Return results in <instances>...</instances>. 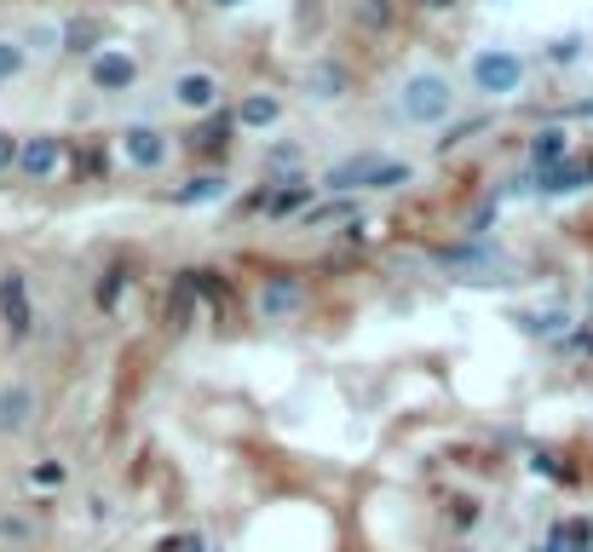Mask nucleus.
Returning a JSON list of instances; mask_svg holds the SVG:
<instances>
[{"mask_svg": "<svg viewBox=\"0 0 593 552\" xmlns=\"http://www.w3.org/2000/svg\"><path fill=\"white\" fill-rule=\"evenodd\" d=\"M190 283H185V276H179V288H174V299H168V328H185L190 323Z\"/></svg>", "mask_w": 593, "mask_h": 552, "instance_id": "aec40b11", "label": "nucleus"}, {"mask_svg": "<svg viewBox=\"0 0 593 552\" xmlns=\"http://www.w3.org/2000/svg\"><path fill=\"white\" fill-rule=\"evenodd\" d=\"M277 116H283V103H277V98H243L237 127H271Z\"/></svg>", "mask_w": 593, "mask_h": 552, "instance_id": "dca6fc26", "label": "nucleus"}, {"mask_svg": "<svg viewBox=\"0 0 593 552\" xmlns=\"http://www.w3.org/2000/svg\"><path fill=\"white\" fill-rule=\"evenodd\" d=\"M438 259H444V265H461V270H496V265H502V254L490 248V241H461V248H444Z\"/></svg>", "mask_w": 593, "mask_h": 552, "instance_id": "ddd939ff", "label": "nucleus"}, {"mask_svg": "<svg viewBox=\"0 0 593 552\" xmlns=\"http://www.w3.org/2000/svg\"><path fill=\"white\" fill-rule=\"evenodd\" d=\"M23 69V47L18 41H7V34H0V81H12Z\"/></svg>", "mask_w": 593, "mask_h": 552, "instance_id": "5701e85b", "label": "nucleus"}, {"mask_svg": "<svg viewBox=\"0 0 593 552\" xmlns=\"http://www.w3.org/2000/svg\"><path fill=\"white\" fill-rule=\"evenodd\" d=\"M576 116H587V121H593V103H576Z\"/></svg>", "mask_w": 593, "mask_h": 552, "instance_id": "7c9ffc66", "label": "nucleus"}, {"mask_svg": "<svg viewBox=\"0 0 593 552\" xmlns=\"http://www.w3.org/2000/svg\"><path fill=\"white\" fill-rule=\"evenodd\" d=\"M421 7H426V12H449V7H455V0H421Z\"/></svg>", "mask_w": 593, "mask_h": 552, "instance_id": "c756f323", "label": "nucleus"}, {"mask_svg": "<svg viewBox=\"0 0 593 552\" xmlns=\"http://www.w3.org/2000/svg\"><path fill=\"white\" fill-rule=\"evenodd\" d=\"M576 52H582V41H576V34H565V41H553V47H547V58H553V63H571Z\"/></svg>", "mask_w": 593, "mask_h": 552, "instance_id": "a878e982", "label": "nucleus"}, {"mask_svg": "<svg viewBox=\"0 0 593 552\" xmlns=\"http://www.w3.org/2000/svg\"><path fill=\"white\" fill-rule=\"evenodd\" d=\"M134 76H139V63L127 58V52H98L92 58V87H105V92L134 87Z\"/></svg>", "mask_w": 593, "mask_h": 552, "instance_id": "423d86ee", "label": "nucleus"}, {"mask_svg": "<svg viewBox=\"0 0 593 552\" xmlns=\"http://www.w3.org/2000/svg\"><path fill=\"white\" fill-rule=\"evenodd\" d=\"M300 283H288V276H271L266 283V294H259V310H266V317L277 323V317H288V310H300Z\"/></svg>", "mask_w": 593, "mask_h": 552, "instance_id": "f8f14e48", "label": "nucleus"}, {"mask_svg": "<svg viewBox=\"0 0 593 552\" xmlns=\"http://www.w3.org/2000/svg\"><path fill=\"white\" fill-rule=\"evenodd\" d=\"M29 414H36V392H29V386H7V392H0V432H23Z\"/></svg>", "mask_w": 593, "mask_h": 552, "instance_id": "9b49d317", "label": "nucleus"}, {"mask_svg": "<svg viewBox=\"0 0 593 552\" xmlns=\"http://www.w3.org/2000/svg\"><path fill=\"white\" fill-rule=\"evenodd\" d=\"M587 172H593V161H587Z\"/></svg>", "mask_w": 593, "mask_h": 552, "instance_id": "473e14b6", "label": "nucleus"}, {"mask_svg": "<svg viewBox=\"0 0 593 552\" xmlns=\"http://www.w3.org/2000/svg\"><path fill=\"white\" fill-rule=\"evenodd\" d=\"M398 110L415 127H438L455 110V92H449V81L438 76V69H415V76L404 81V92H398Z\"/></svg>", "mask_w": 593, "mask_h": 552, "instance_id": "f257e3e1", "label": "nucleus"}, {"mask_svg": "<svg viewBox=\"0 0 593 552\" xmlns=\"http://www.w3.org/2000/svg\"><path fill=\"white\" fill-rule=\"evenodd\" d=\"M524 81V58L518 52H502V47H490L473 58V87L478 92H513Z\"/></svg>", "mask_w": 593, "mask_h": 552, "instance_id": "7ed1b4c3", "label": "nucleus"}, {"mask_svg": "<svg viewBox=\"0 0 593 552\" xmlns=\"http://www.w3.org/2000/svg\"><path fill=\"white\" fill-rule=\"evenodd\" d=\"M58 47L63 52H98V47H105V23H98V18H70L58 29Z\"/></svg>", "mask_w": 593, "mask_h": 552, "instance_id": "9d476101", "label": "nucleus"}, {"mask_svg": "<svg viewBox=\"0 0 593 552\" xmlns=\"http://www.w3.org/2000/svg\"><path fill=\"white\" fill-rule=\"evenodd\" d=\"M214 7H243V0H214Z\"/></svg>", "mask_w": 593, "mask_h": 552, "instance_id": "2f4dec72", "label": "nucleus"}, {"mask_svg": "<svg viewBox=\"0 0 593 552\" xmlns=\"http://www.w3.org/2000/svg\"><path fill=\"white\" fill-rule=\"evenodd\" d=\"M271 167H300V145H277V150H271Z\"/></svg>", "mask_w": 593, "mask_h": 552, "instance_id": "bb28decb", "label": "nucleus"}, {"mask_svg": "<svg viewBox=\"0 0 593 552\" xmlns=\"http://www.w3.org/2000/svg\"><path fill=\"white\" fill-rule=\"evenodd\" d=\"M582 185H593L587 161H559V167H547L542 179H536V190H542V196H565V190H582Z\"/></svg>", "mask_w": 593, "mask_h": 552, "instance_id": "1a4fd4ad", "label": "nucleus"}, {"mask_svg": "<svg viewBox=\"0 0 593 552\" xmlns=\"http://www.w3.org/2000/svg\"><path fill=\"white\" fill-rule=\"evenodd\" d=\"M357 23H364V29H386L392 7H386V0H357Z\"/></svg>", "mask_w": 593, "mask_h": 552, "instance_id": "4be33fe9", "label": "nucleus"}, {"mask_svg": "<svg viewBox=\"0 0 593 552\" xmlns=\"http://www.w3.org/2000/svg\"><path fill=\"white\" fill-rule=\"evenodd\" d=\"M185 283H190V294H202V299H225V283L214 270H185Z\"/></svg>", "mask_w": 593, "mask_h": 552, "instance_id": "412c9836", "label": "nucleus"}, {"mask_svg": "<svg viewBox=\"0 0 593 552\" xmlns=\"http://www.w3.org/2000/svg\"><path fill=\"white\" fill-rule=\"evenodd\" d=\"M63 161V145L52 132H36V138H23V156H18V172H29V179H52Z\"/></svg>", "mask_w": 593, "mask_h": 552, "instance_id": "20e7f679", "label": "nucleus"}, {"mask_svg": "<svg viewBox=\"0 0 593 552\" xmlns=\"http://www.w3.org/2000/svg\"><path fill=\"white\" fill-rule=\"evenodd\" d=\"M36 483H63V466H36Z\"/></svg>", "mask_w": 593, "mask_h": 552, "instance_id": "c85d7f7f", "label": "nucleus"}, {"mask_svg": "<svg viewBox=\"0 0 593 552\" xmlns=\"http://www.w3.org/2000/svg\"><path fill=\"white\" fill-rule=\"evenodd\" d=\"M380 156H352L340 167H328V190H357V185H375L380 179Z\"/></svg>", "mask_w": 593, "mask_h": 552, "instance_id": "0eeeda50", "label": "nucleus"}, {"mask_svg": "<svg viewBox=\"0 0 593 552\" xmlns=\"http://www.w3.org/2000/svg\"><path fill=\"white\" fill-rule=\"evenodd\" d=\"M219 196H225V179H190V185L174 190L179 207H190V201H219Z\"/></svg>", "mask_w": 593, "mask_h": 552, "instance_id": "a211bd4d", "label": "nucleus"}, {"mask_svg": "<svg viewBox=\"0 0 593 552\" xmlns=\"http://www.w3.org/2000/svg\"><path fill=\"white\" fill-rule=\"evenodd\" d=\"M328 219H352V207L346 201H328V207H312L306 225H328Z\"/></svg>", "mask_w": 593, "mask_h": 552, "instance_id": "b1692460", "label": "nucleus"}, {"mask_svg": "<svg viewBox=\"0 0 593 552\" xmlns=\"http://www.w3.org/2000/svg\"><path fill=\"white\" fill-rule=\"evenodd\" d=\"M121 150H127V161H134V167H161V161H168V138H161L156 127H127L121 132Z\"/></svg>", "mask_w": 593, "mask_h": 552, "instance_id": "39448f33", "label": "nucleus"}, {"mask_svg": "<svg viewBox=\"0 0 593 552\" xmlns=\"http://www.w3.org/2000/svg\"><path fill=\"white\" fill-rule=\"evenodd\" d=\"M18 156H23V145H18L12 132H0V172H12V167H18Z\"/></svg>", "mask_w": 593, "mask_h": 552, "instance_id": "393cba45", "label": "nucleus"}, {"mask_svg": "<svg viewBox=\"0 0 593 552\" xmlns=\"http://www.w3.org/2000/svg\"><path fill=\"white\" fill-rule=\"evenodd\" d=\"M0 323H7V339H29V334H36V305H29L23 270L0 276Z\"/></svg>", "mask_w": 593, "mask_h": 552, "instance_id": "f03ea898", "label": "nucleus"}, {"mask_svg": "<svg viewBox=\"0 0 593 552\" xmlns=\"http://www.w3.org/2000/svg\"><path fill=\"white\" fill-rule=\"evenodd\" d=\"M306 87H312V98H340L352 87V76H346L340 63H317L312 76H306Z\"/></svg>", "mask_w": 593, "mask_h": 552, "instance_id": "2eb2a0df", "label": "nucleus"}, {"mask_svg": "<svg viewBox=\"0 0 593 552\" xmlns=\"http://www.w3.org/2000/svg\"><path fill=\"white\" fill-rule=\"evenodd\" d=\"M174 98L185 103V110H214L219 81H214V76H202V69H185V76L174 81Z\"/></svg>", "mask_w": 593, "mask_h": 552, "instance_id": "6e6552de", "label": "nucleus"}, {"mask_svg": "<svg viewBox=\"0 0 593 552\" xmlns=\"http://www.w3.org/2000/svg\"><path fill=\"white\" fill-rule=\"evenodd\" d=\"M306 201H312V185H288V190H271L266 196V207L277 219H288V214H306Z\"/></svg>", "mask_w": 593, "mask_h": 552, "instance_id": "f3484780", "label": "nucleus"}, {"mask_svg": "<svg viewBox=\"0 0 593 552\" xmlns=\"http://www.w3.org/2000/svg\"><path fill=\"white\" fill-rule=\"evenodd\" d=\"M565 150H571V132H565V127H542V132L531 138V161H536L542 172L565 161Z\"/></svg>", "mask_w": 593, "mask_h": 552, "instance_id": "4468645a", "label": "nucleus"}, {"mask_svg": "<svg viewBox=\"0 0 593 552\" xmlns=\"http://www.w3.org/2000/svg\"><path fill=\"white\" fill-rule=\"evenodd\" d=\"M455 524H478V501H455Z\"/></svg>", "mask_w": 593, "mask_h": 552, "instance_id": "cd10ccee", "label": "nucleus"}, {"mask_svg": "<svg viewBox=\"0 0 593 552\" xmlns=\"http://www.w3.org/2000/svg\"><path fill=\"white\" fill-rule=\"evenodd\" d=\"M121 288H127V270H121V265H110L105 276H98V305H105V310H110V305L121 299Z\"/></svg>", "mask_w": 593, "mask_h": 552, "instance_id": "6ab92c4d", "label": "nucleus"}]
</instances>
